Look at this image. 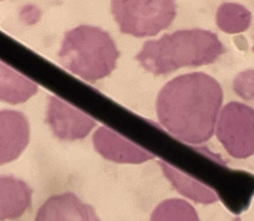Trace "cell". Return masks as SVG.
<instances>
[{
  "label": "cell",
  "instance_id": "1",
  "mask_svg": "<svg viewBox=\"0 0 254 221\" xmlns=\"http://www.w3.org/2000/svg\"><path fill=\"white\" fill-rule=\"evenodd\" d=\"M223 100L221 87L201 72L179 75L161 89L156 101L160 124L179 140L199 145L212 136Z\"/></svg>",
  "mask_w": 254,
  "mask_h": 221
},
{
  "label": "cell",
  "instance_id": "2",
  "mask_svg": "<svg viewBox=\"0 0 254 221\" xmlns=\"http://www.w3.org/2000/svg\"><path fill=\"white\" fill-rule=\"evenodd\" d=\"M224 47L214 33L201 29L181 30L146 41L135 59L156 75L170 73L187 66L214 62Z\"/></svg>",
  "mask_w": 254,
  "mask_h": 221
},
{
  "label": "cell",
  "instance_id": "3",
  "mask_svg": "<svg viewBox=\"0 0 254 221\" xmlns=\"http://www.w3.org/2000/svg\"><path fill=\"white\" fill-rule=\"evenodd\" d=\"M120 53L108 33L82 25L67 32L58 54L61 64L87 81L108 75L115 68Z\"/></svg>",
  "mask_w": 254,
  "mask_h": 221
},
{
  "label": "cell",
  "instance_id": "4",
  "mask_svg": "<svg viewBox=\"0 0 254 221\" xmlns=\"http://www.w3.org/2000/svg\"><path fill=\"white\" fill-rule=\"evenodd\" d=\"M111 8L121 31L137 37L155 36L176 14L173 0H113Z\"/></svg>",
  "mask_w": 254,
  "mask_h": 221
},
{
  "label": "cell",
  "instance_id": "5",
  "mask_svg": "<svg viewBox=\"0 0 254 221\" xmlns=\"http://www.w3.org/2000/svg\"><path fill=\"white\" fill-rule=\"evenodd\" d=\"M216 133L232 156H250L254 152V110L239 102L229 103L220 114Z\"/></svg>",
  "mask_w": 254,
  "mask_h": 221
},
{
  "label": "cell",
  "instance_id": "6",
  "mask_svg": "<svg viewBox=\"0 0 254 221\" xmlns=\"http://www.w3.org/2000/svg\"><path fill=\"white\" fill-rule=\"evenodd\" d=\"M47 120L57 137L69 140L84 138L96 124L91 117L55 96L49 98Z\"/></svg>",
  "mask_w": 254,
  "mask_h": 221
},
{
  "label": "cell",
  "instance_id": "7",
  "mask_svg": "<svg viewBox=\"0 0 254 221\" xmlns=\"http://www.w3.org/2000/svg\"><path fill=\"white\" fill-rule=\"evenodd\" d=\"M93 142L102 156L118 163L140 164L155 158L152 153L105 126L96 130Z\"/></svg>",
  "mask_w": 254,
  "mask_h": 221
},
{
  "label": "cell",
  "instance_id": "8",
  "mask_svg": "<svg viewBox=\"0 0 254 221\" xmlns=\"http://www.w3.org/2000/svg\"><path fill=\"white\" fill-rule=\"evenodd\" d=\"M34 221H100L93 207L74 193L51 196L39 208Z\"/></svg>",
  "mask_w": 254,
  "mask_h": 221
},
{
  "label": "cell",
  "instance_id": "9",
  "mask_svg": "<svg viewBox=\"0 0 254 221\" xmlns=\"http://www.w3.org/2000/svg\"><path fill=\"white\" fill-rule=\"evenodd\" d=\"M29 126L21 112L4 110L0 112V163L16 159L28 143Z\"/></svg>",
  "mask_w": 254,
  "mask_h": 221
},
{
  "label": "cell",
  "instance_id": "10",
  "mask_svg": "<svg viewBox=\"0 0 254 221\" xmlns=\"http://www.w3.org/2000/svg\"><path fill=\"white\" fill-rule=\"evenodd\" d=\"M37 85L5 63L0 62V98L11 104L26 101L38 91Z\"/></svg>",
  "mask_w": 254,
  "mask_h": 221
},
{
  "label": "cell",
  "instance_id": "11",
  "mask_svg": "<svg viewBox=\"0 0 254 221\" xmlns=\"http://www.w3.org/2000/svg\"><path fill=\"white\" fill-rule=\"evenodd\" d=\"M159 164L166 177L183 196L203 204L211 203L218 200L216 193L205 184L164 161H160Z\"/></svg>",
  "mask_w": 254,
  "mask_h": 221
},
{
  "label": "cell",
  "instance_id": "12",
  "mask_svg": "<svg viewBox=\"0 0 254 221\" xmlns=\"http://www.w3.org/2000/svg\"><path fill=\"white\" fill-rule=\"evenodd\" d=\"M252 19L250 11L242 4L224 2L218 7L216 20L218 27L228 33L244 31L250 26Z\"/></svg>",
  "mask_w": 254,
  "mask_h": 221
},
{
  "label": "cell",
  "instance_id": "13",
  "mask_svg": "<svg viewBox=\"0 0 254 221\" xmlns=\"http://www.w3.org/2000/svg\"><path fill=\"white\" fill-rule=\"evenodd\" d=\"M150 221H199L194 208L186 201L178 198L160 203L152 212Z\"/></svg>",
  "mask_w": 254,
  "mask_h": 221
},
{
  "label": "cell",
  "instance_id": "14",
  "mask_svg": "<svg viewBox=\"0 0 254 221\" xmlns=\"http://www.w3.org/2000/svg\"><path fill=\"white\" fill-rule=\"evenodd\" d=\"M233 87L236 93L243 99L254 98V70L248 69L240 73L234 80Z\"/></svg>",
  "mask_w": 254,
  "mask_h": 221
},
{
  "label": "cell",
  "instance_id": "15",
  "mask_svg": "<svg viewBox=\"0 0 254 221\" xmlns=\"http://www.w3.org/2000/svg\"><path fill=\"white\" fill-rule=\"evenodd\" d=\"M253 51L254 52V45L253 48Z\"/></svg>",
  "mask_w": 254,
  "mask_h": 221
}]
</instances>
